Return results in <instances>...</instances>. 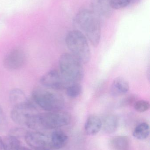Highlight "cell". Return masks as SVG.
I'll use <instances>...</instances> for the list:
<instances>
[{"instance_id":"obj_1","label":"cell","mask_w":150,"mask_h":150,"mask_svg":"<svg viewBox=\"0 0 150 150\" xmlns=\"http://www.w3.org/2000/svg\"><path fill=\"white\" fill-rule=\"evenodd\" d=\"M74 23L80 30H78L83 32L93 46H98L101 38V26L99 17L96 13L86 9L81 10L75 17Z\"/></svg>"},{"instance_id":"obj_2","label":"cell","mask_w":150,"mask_h":150,"mask_svg":"<svg viewBox=\"0 0 150 150\" xmlns=\"http://www.w3.org/2000/svg\"><path fill=\"white\" fill-rule=\"evenodd\" d=\"M71 119L70 113L62 110L38 112L33 115L27 127L35 130L56 129L68 125Z\"/></svg>"},{"instance_id":"obj_3","label":"cell","mask_w":150,"mask_h":150,"mask_svg":"<svg viewBox=\"0 0 150 150\" xmlns=\"http://www.w3.org/2000/svg\"><path fill=\"white\" fill-rule=\"evenodd\" d=\"M65 42L69 50L82 64L91 59V51L86 37L78 30L70 31L66 35Z\"/></svg>"},{"instance_id":"obj_4","label":"cell","mask_w":150,"mask_h":150,"mask_svg":"<svg viewBox=\"0 0 150 150\" xmlns=\"http://www.w3.org/2000/svg\"><path fill=\"white\" fill-rule=\"evenodd\" d=\"M32 98L33 102L46 112L61 111L65 106V100L61 95L41 87L33 91Z\"/></svg>"},{"instance_id":"obj_5","label":"cell","mask_w":150,"mask_h":150,"mask_svg":"<svg viewBox=\"0 0 150 150\" xmlns=\"http://www.w3.org/2000/svg\"><path fill=\"white\" fill-rule=\"evenodd\" d=\"M60 71L71 83H79L84 76L82 63L71 53H64L59 60Z\"/></svg>"},{"instance_id":"obj_6","label":"cell","mask_w":150,"mask_h":150,"mask_svg":"<svg viewBox=\"0 0 150 150\" xmlns=\"http://www.w3.org/2000/svg\"><path fill=\"white\" fill-rule=\"evenodd\" d=\"M38 112L35 104L29 100L12 107L11 117L18 125L27 126L33 115Z\"/></svg>"},{"instance_id":"obj_7","label":"cell","mask_w":150,"mask_h":150,"mask_svg":"<svg viewBox=\"0 0 150 150\" xmlns=\"http://www.w3.org/2000/svg\"><path fill=\"white\" fill-rule=\"evenodd\" d=\"M40 83L46 88L54 90L66 89L71 83L64 77L60 70L52 69L42 76Z\"/></svg>"},{"instance_id":"obj_8","label":"cell","mask_w":150,"mask_h":150,"mask_svg":"<svg viewBox=\"0 0 150 150\" xmlns=\"http://www.w3.org/2000/svg\"><path fill=\"white\" fill-rule=\"evenodd\" d=\"M26 61L24 52L20 48H14L5 55L3 61L4 67L10 71L18 70L23 67Z\"/></svg>"},{"instance_id":"obj_9","label":"cell","mask_w":150,"mask_h":150,"mask_svg":"<svg viewBox=\"0 0 150 150\" xmlns=\"http://www.w3.org/2000/svg\"><path fill=\"white\" fill-rule=\"evenodd\" d=\"M24 137L26 143L33 149L48 148L50 145L48 137L39 131H27Z\"/></svg>"},{"instance_id":"obj_10","label":"cell","mask_w":150,"mask_h":150,"mask_svg":"<svg viewBox=\"0 0 150 150\" xmlns=\"http://www.w3.org/2000/svg\"><path fill=\"white\" fill-rule=\"evenodd\" d=\"M111 0H91L92 11L99 17H109L112 13L110 6Z\"/></svg>"},{"instance_id":"obj_11","label":"cell","mask_w":150,"mask_h":150,"mask_svg":"<svg viewBox=\"0 0 150 150\" xmlns=\"http://www.w3.org/2000/svg\"><path fill=\"white\" fill-rule=\"evenodd\" d=\"M129 90L128 82L124 78L119 76L113 81L110 87V93L114 97H119L127 94Z\"/></svg>"},{"instance_id":"obj_12","label":"cell","mask_w":150,"mask_h":150,"mask_svg":"<svg viewBox=\"0 0 150 150\" xmlns=\"http://www.w3.org/2000/svg\"><path fill=\"white\" fill-rule=\"evenodd\" d=\"M102 128V120L94 115H90L85 124V133L89 136L97 135Z\"/></svg>"},{"instance_id":"obj_13","label":"cell","mask_w":150,"mask_h":150,"mask_svg":"<svg viewBox=\"0 0 150 150\" xmlns=\"http://www.w3.org/2000/svg\"><path fill=\"white\" fill-rule=\"evenodd\" d=\"M68 136L60 130H55L52 133L50 145L55 149H60L65 147L68 142Z\"/></svg>"},{"instance_id":"obj_14","label":"cell","mask_w":150,"mask_h":150,"mask_svg":"<svg viewBox=\"0 0 150 150\" xmlns=\"http://www.w3.org/2000/svg\"><path fill=\"white\" fill-rule=\"evenodd\" d=\"M110 145L113 150H129L130 141L127 136H116L110 140Z\"/></svg>"},{"instance_id":"obj_15","label":"cell","mask_w":150,"mask_h":150,"mask_svg":"<svg viewBox=\"0 0 150 150\" xmlns=\"http://www.w3.org/2000/svg\"><path fill=\"white\" fill-rule=\"evenodd\" d=\"M118 126V120L114 115H105L102 120V128L107 134H112L115 132Z\"/></svg>"},{"instance_id":"obj_16","label":"cell","mask_w":150,"mask_h":150,"mask_svg":"<svg viewBox=\"0 0 150 150\" xmlns=\"http://www.w3.org/2000/svg\"><path fill=\"white\" fill-rule=\"evenodd\" d=\"M29 100L25 93L18 88L12 89L9 93V100L12 107L27 102Z\"/></svg>"},{"instance_id":"obj_17","label":"cell","mask_w":150,"mask_h":150,"mask_svg":"<svg viewBox=\"0 0 150 150\" xmlns=\"http://www.w3.org/2000/svg\"><path fill=\"white\" fill-rule=\"evenodd\" d=\"M150 127L148 123L143 122L137 125L134 129L133 135L136 139L143 140L149 135Z\"/></svg>"},{"instance_id":"obj_18","label":"cell","mask_w":150,"mask_h":150,"mask_svg":"<svg viewBox=\"0 0 150 150\" xmlns=\"http://www.w3.org/2000/svg\"><path fill=\"white\" fill-rule=\"evenodd\" d=\"M21 142L18 138L9 135L3 140V147L4 150H18L21 147Z\"/></svg>"},{"instance_id":"obj_19","label":"cell","mask_w":150,"mask_h":150,"mask_svg":"<svg viewBox=\"0 0 150 150\" xmlns=\"http://www.w3.org/2000/svg\"><path fill=\"white\" fill-rule=\"evenodd\" d=\"M82 87L79 83L71 84L66 89L68 97L72 98H77L82 93Z\"/></svg>"},{"instance_id":"obj_20","label":"cell","mask_w":150,"mask_h":150,"mask_svg":"<svg viewBox=\"0 0 150 150\" xmlns=\"http://www.w3.org/2000/svg\"><path fill=\"white\" fill-rule=\"evenodd\" d=\"M135 110L139 112L142 113L146 112L149 109V102L144 100H137L134 105Z\"/></svg>"},{"instance_id":"obj_21","label":"cell","mask_w":150,"mask_h":150,"mask_svg":"<svg viewBox=\"0 0 150 150\" xmlns=\"http://www.w3.org/2000/svg\"><path fill=\"white\" fill-rule=\"evenodd\" d=\"M131 0H111L110 6L113 10L120 9L131 4Z\"/></svg>"},{"instance_id":"obj_22","label":"cell","mask_w":150,"mask_h":150,"mask_svg":"<svg viewBox=\"0 0 150 150\" xmlns=\"http://www.w3.org/2000/svg\"><path fill=\"white\" fill-rule=\"evenodd\" d=\"M8 125L7 118L4 111L0 105V132L4 131Z\"/></svg>"},{"instance_id":"obj_23","label":"cell","mask_w":150,"mask_h":150,"mask_svg":"<svg viewBox=\"0 0 150 150\" xmlns=\"http://www.w3.org/2000/svg\"><path fill=\"white\" fill-rule=\"evenodd\" d=\"M27 131L21 128H15L11 129L9 135L13 136L15 137H25Z\"/></svg>"},{"instance_id":"obj_24","label":"cell","mask_w":150,"mask_h":150,"mask_svg":"<svg viewBox=\"0 0 150 150\" xmlns=\"http://www.w3.org/2000/svg\"><path fill=\"white\" fill-rule=\"evenodd\" d=\"M136 97L135 95L131 94L124 98L122 100L120 104L124 106L134 105L135 102L136 101Z\"/></svg>"},{"instance_id":"obj_25","label":"cell","mask_w":150,"mask_h":150,"mask_svg":"<svg viewBox=\"0 0 150 150\" xmlns=\"http://www.w3.org/2000/svg\"><path fill=\"white\" fill-rule=\"evenodd\" d=\"M3 149V140L0 137V150H2Z\"/></svg>"},{"instance_id":"obj_26","label":"cell","mask_w":150,"mask_h":150,"mask_svg":"<svg viewBox=\"0 0 150 150\" xmlns=\"http://www.w3.org/2000/svg\"><path fill=\"white\" fill-rule=\"evenodd\" d=\"M18 150H30L28 149V148H26V147H23L21 146L19 149Z\"/></svg>"},{"instance_id":"obj_27","label":"cell","mask_w":150,"mask_h":150,"mask_svg":"<svg viewBox=\"0 0 150 150\" xmlns=\"http://www.w3.org/2000/svg\"><path fill=\"white\" fill-rule=\"evenodd\" d=\"M33 150H51L48 148H42V149H33Z\"/></svg>"}]
</instances>
